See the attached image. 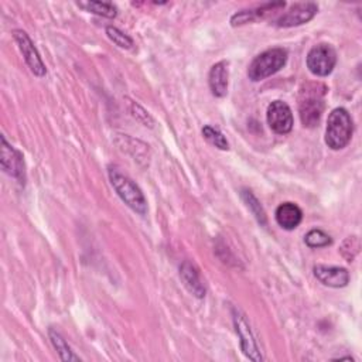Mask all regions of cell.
Segmentation results:
<instances>
[{"label": "cell", "instance_id": "52a82bcc", "mask_svg": "<svg viewBox=\"0 0 362 362\" xmlns=\"http://www.w3.org/2000/svg\"><path fill=\"white\" fill-rule=\"evenodd\" d=\"M1 153H0V161L1 168L6 174L17 180L20 184H24L25 181V170H24V161L23 156L18 150H16L11 144L7 143L6 137L1 136Z\"/></svg>", "mask_w": 362, "mask_h": 362}, {"label": "cell", "instance_id": "2e32d148", "mask_svg": "<svg viewBox=\"0 0 362 362\" xmlns=\"http://www.w3.org/2000/svg\"><path fill=\"white\" fill-rule=\"evenodd\" d=\"M76 6L89 13H95L98 16L107 18H115L117 16L116 6H113L109 1H78Z\"/></svg>", "mask_w": 362, "mask_h": 362}, {"label": "cell", "instance_id": "44dd1931", "mask_svg": "<svg viewBox=\"0 0 362 362\" xmlns=\"http://www.w3.org/2000/svg\"><path fill=\"white\" fill-rule=\"evenodd\" d=\"M106 34H107L109 40L113 41V42H115L117 47H120V48L129 49V48H132V45H133V40H132L129 35H126L124 33H122V31H120L119 28H116V27L107 25V27H106Z\"/></svg>", "mask_w": 362, "mask_h": 362}, {"label": "cell", "instance_id": "7a4b0ae2", "mask_svg": "<svg viewBox=\"0 0 362 362\" xmlns=\"http://www.w3.org/2000/svg\"><path fill=\"white\" fill-rule=\"evenodd\" d=\"M107 175L110 180L112 187L120 197V199L132 208L134 212L144 215L147 212V201L141 192V189L133 182L132 178H129L126 174L119 171L116 167H109Z\"/></svg>", "mask_w": 362, "mask_h": 362}, {"label": "cell", "instance_id": "3957f363", "mask_svg": "<svg viewBox=\"0 0 362 362\" xmlns=\"http://www.w3.org/2000/svg\"><path fill=\"white\" fill-rule=\"evenodd\" d=\"M354 123L351 115L344 107H335L327 120L325 143L332 150L344 148L352 137Z\"/></svg>", "mask_w": 362, "mask_h": 362}, {"label": "cell", "instance_id": "8992f818", "mask_svg": "<svg viewBox=\"0 0 362 362\" xmlns=\"http://www.w3.org/2000/svg\"><path fill=\"white\" fill-rule=\"evenodd\" d=\"M232 317H233V325H235V329H236V334L240 339V346H242V351L243 354L250 359V361H255V362H259L262 361V355H260V351H259V346L256 344V339L250 331V327L245 318V315L233 308L232 310Z\"/></svg>", "mask_w": 362, "mask_h": 362}, {"label": "cell", "instance_id": "ba28073f", "mask_svg": "<svg viewBox=\"0 0 362 362\" xmlns=\"http://www.w3.org/2000/svg\"><path fill=\"white\" fill-rule=\"evenodd\" d=\"M13 37L24 57V61L27 62L28 68L31 69V72L37 76H44L47 72L45 65H44L37 48L34 47L31 38L27 35V33L23 30H14Z\"/></svg>", "mask_w": 362, "mask_h": 362}, {"label": "cell", "instance_id": "30bf717a", "mask_svg": "<svg viewBox=\"0 0 362 362\" xmlns=\"http://www.w3.org/2000/svg\"><path fill=\"white\" fill-rule=\"evenodd\" d=\"M318 11V6L311 1L293 4L281 17L277 18V27H296L308 23Z\"/></svg>", "mask_w": 362, "mask_h": 362}, {"label": "cell", "instance_id": "d6986e66", "mask_svg": "<svg viewBox=\"0 0 362 362\" xmlns=\"http://www.w3.org/2000/svg\"><path fill=\"white\" fill-rule=\"evenodd\" d=\"M304 242L307 246L310 247H325L328 245H331L332 239L329 235H327L324 230L321 229H311L305 238H304Z\"/></svg>", "mask_w": 362, "mask_h": 362}, {"label": "cell", "instance_id": "7c38bea8", "mask_svg": "<svg viewBox=\"0 0 362 362\" xmlns=\"http://www.w3.org/2000/svg\"><path fill=\"white\" fill-rule=\"evenodd\" d=\"M286 3L284 1H279V3H266L263 6H259L256 8H250V10H242V11H238L235 13L232 17H230V24L233 27L236 25H242V24H246V23H250V21H255L257 18H262L273 11H277L280 8H284Z\"/></svg>", "mask_w": 362, "mask_h": 362}, {"label": "cell", "instance_id": "5b68a950", "mask_svg": "<svg viewBox=\"0 0 362 362\" xmlns=\"http://www.w3.org/2000/svg\"><path fill=\"white\" fill-rule=\"evenodd\" d=\"M337 64V52L329 44H317L307 54V68L317 76H327Z\"/></svg>", "mask_w": 362, "mask_h": 362}, {"label": "cell", "instance_id": "277c9868", "mask_svg": "<svg viewBox=\"0 0 362 362\" xmlns=\"http://www.w3.org/2000/svg\"><path fill=\"white\" fill-rule=\"evenodd\" d=\"M287 61V51L283 48H270L259 54L247 68L250 81L257 82L266 79L280 71Z\"/></svg>", "mask_w": 362, "mask_h": 362}, {"label": "cell", "instance_id": "ac0fdd59", "mask_svg": "<svg viewBox=\"0 0 362 362\" xmlns=\"http://www.w3.org/2000/svg\"><path fill=\"white\" fill-rule=\"evenodd\" d=\"M240 195H242L243 201L246 202L247 208L252 211V214H253L255 218L257 219V222H259L260 225H266V214H264V211H263L260 202L257 201V198L252 194V191H249V189H242Z\"/></svg>", "mask_w": 362, "mask_h": 362}, {"label": "cell", "instance_id": "8fae6325", "mask_svg": "<svg viewBox=\"0 0 362 362\" xmlns=\"http://www.w3.org/2000/svg\"><path fill=\"white\" fill-rule=\"evenodd\" d=\"M313 272H314V276L324 286H328V287H334V288L345 287L349 281V273L344 267L317 264V266H314Z\"/></svg>", "mask_w": 362, "mask_h": 362}, {"label": "cell", "instance_id": "e0dca14e", "mask_svg": "<svg viewBox=\"0 0 362 362\" xmlns=\"http://www.w3.org/2000/svg\"><path fill=\"white\" fill-rule=\"evenodd\" d=\"M48 335H49V339H51L54 348L57 349V352H58V355L62 361H81L79 356H76L72 352L71 346L66 344L65 338L58 331H55L54 328H49Z\"/></svg>", "mask_w": 362, "mask_h": 362}, {"label": "cell", "instance_id": "6da1fadb", "mask_svg": "<svg viewBox=\"0 0 362 362\" xmlns=\"http://www.w3.org/2000/svg\"><path fill=\"white\" fill-rule=\"evenodd\" d=\"M327 86L320 82H307L301 86L298 93V113L301 123L305 127L318 124L324 112V96Z\"/></svg>", "mask_w": 362, "mask_h": 362}, {"label": "cell", "instance_id": "ffe728a7", "mask_svg": "<svg viewBox=\"0 0 362 362\" xmlns=\"http://www.w3.org/2000/svg\"><path fill=\"white\" fill-rule=\"evenodd\" d=\"M202 134L204 137L211 143L214 144L215 147L221 148V150H228L229 148V144H228V140L225 139V136L215 127L212 126H204L202 129Z\"/></svg>", "mask_w": 362, "mask_h": 362}, {"label": "cell", "instance_id": "9a60e30c", "mask_svg": "<svg viewBox=\"0 0 362 362\" xmlns=\"http://www.w3.org/2000/svg\"><path fill=\"white\" fill-rule=\"evenodd\" d=\"M180 276L185 284V287L197 297V298H202L205 297V287L201 283L199 274L197 272V269L194 267V264H191L189 262H184L180 266Z\"/></svg>", "mask_w": 362, "mask_h": 362}, {"label": "cell", "instance_id": "4fadbf2b", "mask_svg": "<svg viewBox=\"0 0 362 362\" xmlns=\"http://www.w3.org/2000/svg\"><path fill=\"white\" fill-rule=\"evenodd\" d=\"M209 89L214 96L223 98L228 92V64L225 61H219L209 69L208 75Z\"/></svg>", "mask_w": 362, "mask_h": 362}, {"label": "cell", "instance_id": "9c48e42d", "mask_svg": "<svg viewBox=\"0 0 362 362\" xmlns=\"http://www.w3.org/2000/svg\"><path fill=\"white\" fill-rule=\"evenodd\" d=\"M266 117L270 129L277 134H286L293 129L291 109L281 100H274L269 105Z\"/></svg>", "mask_w": 362, "mask_h": 362}, {"label": "cell", "instance_id": "5bb4252c", "mask_svg": "<svg viewBox=\"0 0 362 362\" xmlns=\"http://www.w3.org/2000/svg\"><path fill=\"white\" fill-rule=\"evenodd\" d=\"M274 216H276L277 223L283 229L291 230V229H296L300 225V222L303 219V212L296 204L283 202L277 206Z\"/></svg>", "mask_w": 362, "mask_h": 362}]
</instances>
